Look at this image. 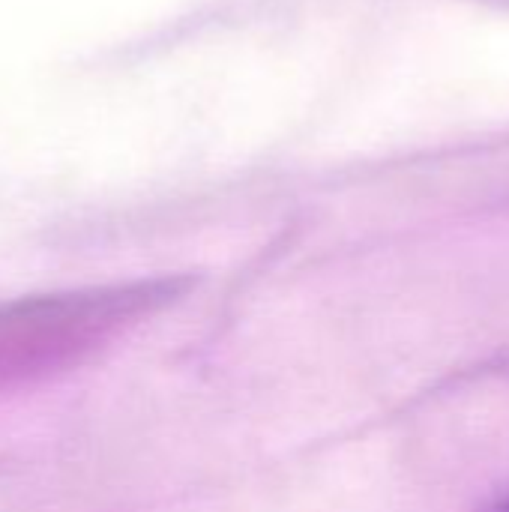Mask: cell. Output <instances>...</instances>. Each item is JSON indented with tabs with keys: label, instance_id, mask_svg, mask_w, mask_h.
I'll return each mask as SVG.
<instances>
[{
	"label": "cell",
	"instance_id": "cell-1",
	"mask_svg": "<svg viewBox=\"0 0 509 512\" xmlns=\"http://www.w3.org/2000/svg\"><path fill=\"white\" fill-rule=\"evenodd\" d=\"M189 276L24 297L0 306V390L78 366L186 294Z\"/></svg>",
	"mask_w": 509,
	"mask_h": 512
},
{
	"label": "cell",
	"instance_id": "cell-2",
	"mask_svg": "<svg viewBox=\"0 0 509 512\" xmlns=\"http://www.w3.org/2000/svg\"><path fill=\"white\" fill-rule=\"evenodd\" d=\"M498 512H509V504H507V507H501V510H498Z\"/></svg>",
	"mask_w": 509,
	"mask_h": 512
}]
</instances>
